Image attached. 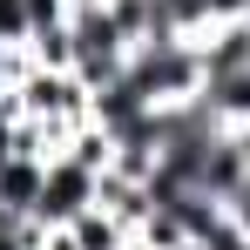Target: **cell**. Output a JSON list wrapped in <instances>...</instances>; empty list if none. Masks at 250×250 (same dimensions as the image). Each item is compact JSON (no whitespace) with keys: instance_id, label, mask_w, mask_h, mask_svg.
<instances>
[{"instance_id":"2","label":"cell","mask_w":250,"mask_h":250,"mask_svg":"<svg viewBox=\"0 0 250 250\" xmlns=\"http://www.w3.org/2000/svg\"><path fill=\"white\" fill-rule=\"evenodd\" d=\"M95 189H102V176L75 156H54L47 163V183H41V209H34V223H75L82 209H95Z\"/></svg>"},{"instance_id":"7","label":"cell","mask_w":250,"mask_h":250,"mask_svg":"<svg viewBox=\"0 0 250 250\" xmlns=\"http://www.w3.org/2000/svg\"><path fill=\"white\" fill-rule=\"evenodd\" d=\"M27 41H34V7L27 0H0V54H14Z\"/></svg>"},{"instance_id":"1","label":"cell","mask_w":250,"mask_h":250,"mask_svg":"<svg viewBox=\"0 0 250 250\" xmlns=\"http://www.w3.org/2000/svg\"><path fill=\"white\" fill-rule=\"evenodd\" d=\"M149 108H183V102H196L203 95V54L189 34H156V41H142L128 54V75H122Z\"/></svg>"},{"instance_id":"11","label":"cell","mask_w":250,"mask_h":250,"mask_svg":"<svg viewBox=\"0 0 250 250\" xmlns=\"http://www.w3.org/2000/svg\"><path fill=\"white\" fill-rule=\"evenodd\" d=\"M82 7H108V0H68V14H82Z\"/></svg>"},{"instance_id":"13","label":"cell","mask_w":250,"mask_h":250,"mask_svg":"<svg viewBox=\"0 0 250 250\" xmlns=\"http://www.w3.org/2000/svg\"><path fill=\"white\" fill-rule=\"evenodd\" d=\"M244 21H250V14H244Z\"/></svg>"},{"instance_id":"10","label":"cell","mask_w":250,"mask_h":250,"mask_svg":"<svg viewBox=\"0 0 250 250\" xmlns=\"http://www.w3.org/2000/svg\"><path fill=\"white\" fill-rule=\"evenodd\" d=\"M0 250H27L21 244V223H0Z\"/></svg>"},{"instance_id":"6","label":"cell","mask_w":250,"mask_h":250,"mask_svg":"<svg viewBox=\"0 0 250 250\" xmlns=\"http://www.w3.org/2000/svg\"><path fill=\"white\" fill-rule=\"evenodd\" d=\"M27 54H34L41 68H75V27H68V21H54V27H41V34L27 41Z\"/></svg>"},{"instance_id":"4","label":"cell","mask_w":250,"mask_h":250,"mask_svg":"<svg viewBox=\"0 0 250 250\" xmlns=\"http://www.w3.org/2000/svg\"><path fill=\"white\" fill-rule=\"evenodd\" d=\"M196 54H203V75H237L250 68V21H216L196 34Z\"/></svg>"},{"instance_id":"5","label":"cell","mask_w":250,"mask_h":250,"mask_svg":"<svg viewBox=\"0 0 250 250\" xmlns=\"http://www.w3.org/2000/svg\"><path fill=\"white\" fill-rule=\"evenodd\" d=\"M196 102H203L223 128H244L250 122V68H237V75H209Z\"/></svg>"},{"instance_id":"12","label":"cell","mask_w":250,"mask_h":250,"mask_svg":"<svg viewBox=\"0 0 250 250\" xmlns=\"http://www.w3.org/2000/svg\"><path fill=\"white\" fill-rule=\"evenodd\" d=\"M128 250H156V244H142V237H128Z\"/></svg>"},{"instance_id":"3","label":"cell","mask_w":250,"mask_h":250,"mask_svg":"<svg viewBox=\"0 0 250 250\" xmlns=\"http://www.w3.org/2000/svg\"><path fill=\"white\" fill-rule=\"evenodd\" d=\"M41 183H47V163H41V156L7 149V156H0V223H34Z\"/></svg>"},{"instance_id":"9","label":"cell","mask_w":250,"mask_h":250,"mask_svg":"<svg viewBox=\"0 0 250 250\" xmlns=\"http://www.w3.org/2000/svg\"><path fill=\"white\" fill-rule=\"evenodd\" d=\"M209 7V27H216V21H244L250 14V0H203Z\"/></svg>"},{"instance_id":"8","label":"cell","mask_w":250,"mask_h":250,"mask_svg":"<svg viewBox=\"0 0 250 250\" xmlns=\"http://www.w3.org/2000/svg\"><path fill=\"white\" fill-rule=\"evenodd\" d=\"M223 230H230V244H250V176L223 196Z\"/></svg>"}]
</instances>
